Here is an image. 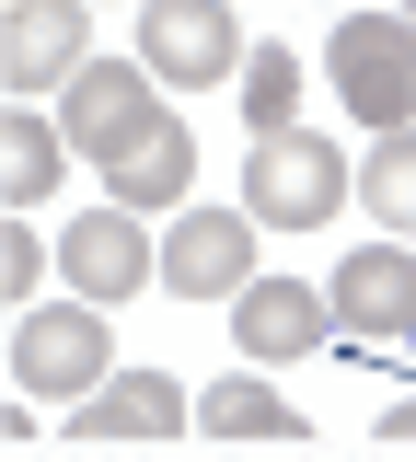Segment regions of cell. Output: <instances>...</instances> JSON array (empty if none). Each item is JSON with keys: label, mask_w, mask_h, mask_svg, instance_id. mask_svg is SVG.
I'll return each mask as SVG.
<instances>
[{"label": "cell", "mask_w": 416, "mask_h": 462, "mask_svg": "<svg viewBox=\"0 0 416 462\" xmlns=\"http://www.w3.org/2000/svg\"><path fill=\"white\" fill-rule=\"evenodd\" d=\"M197 428H208V439H300V404L278 393V382H254V358H243L232 382H208Z\"/></svg>", "instance_id": "14"}, {"label": "cell", "mask_w": 416, "mask_h": 462, "mask_svg": "<svg viewBox=\"0 0 416 462\" xmlns=\"http://www.w3.org/2000/svg\"><path fill=\"white\" fill-rule=\"evenodd\" d=\"M290 116H300V47L266 35V47L243 58V127H254V139H278Z\"/></svg>", "instance_id": "16"}, {"label": "cell", "mask_w": 416, "mask_h": 462, "mask_svg": "<svg viewBox=\"0 0 416 462\" xmlns=\"http://www.w3.org/2000/svg\"><path fill=\"white\" fill-rule=\"evenodd\" d=\"M324 300H336V336H347V346L416 336V254H405V243H370V254H347V266L324 278Z\"/></svg>", "instance_id": "9"}, {"label": "cell", "mask_w": 416, "mask_h": 462, "mask_svg": "<svg viewBox=\"0 0 416 462\" xmlns=\"http://www.w3.org/2000/svg\"><path fill=\"white\" fill-rule=\"evenodd\" d=\"M93 58V0H12L0 23V81L35 105V93H69V69Z\"/></svg>", "instance_id": "6"}, {"label": "cell", "mask_w": 416, "mask_h": 462, "mask_svg": "<svg viewBox=\"0 0 416 462\" xmlns=\"http://www.w3.org/2000/svg\"><path fill=\"white\" fill-rule=\"evenodd\" d=\"M324 336H336V300H324L312 278H254L232 300V346L254 358V370H300Z\"/></svg>", "instance_id": "8"}, {"label": "cell", "mask_w": 416, "mask_h": 462, "mask_svg": "<svg viewBox=\"0 0 416 462\" xmlns=\"http://www.w3.org/2000/svg\"><path fill=\"white\" fill-rule=\"evenodd\" d=\"M59 266L81 300H127V289H151L162 278V254H151V231H139V208H81L59 243Z\"/></svg>", "instance_id": "10"}, {"label": "cell", "mask_w": 416, "mask_h": 462, "mask_svg": "<svg viewBox=\"0 0 416 462\" xmlns=\"http://www.w3.org/2000/svg\"><path fill=\"white\" fill-rule=\"evenodd\" d=\"M174 428H185V393L162 370H116L105 393L69 404V439H174Z\"/></svg>", "instance_id": "12"}, {"label": "cell", "mask_w": 416, "mask_h": 462, "mask_svg": "<svg viewBox=\"0 0 416 462\" xmlns=\"http://www.w3.org/2000/svg\"><path fill=\"white\" fill-rule=\"evenodd\" d=\"M370 12H416V0H370Z\"/></svg>", "instance_id": "19"}, {"label": "cell", "mask_w": 416, "mask_h": 462, "mask_svg": "<svg viewBox=\"0 0 416 462\" xmlns=\"http://www.w3.org/2000/svg\"><path fill=\"white\" fill-rule=\"evenodd\" d=\"M358 208L382 231H416V127H382L370 162H358Z\"/></svg>", "instance_id": "15"}, {"label": "cell", "mask_w": 416, "mask_h": 462, "mask_svg": "<svg viewBox=\"0 0 416 462\" xmlns=\"http://www.w3.org/2000/svg\"><path fill=\"white\" fill-rule=\"evenodd\" d=\"M382 439H416V393H405V404H382Z\"/></svg>", "instance_id": "18"}, {"label": "cell", "mask_w": 416, "mask_h": 462, "mask_svg": "<svg viewBox=\"0 0 416 462\" xmlns=\"http://www.w3.org/2000/svg\"><path fill=\"white\" fill-rule=\"evenodd\" d=\"M254 208H185L174 231H162V289H185V300H243V289L266 278L254 266Z\"/></svg>", "instance_id": "5"}, {"label": "cell", "mask_w": 416, "mask_h": 462, "mask_svg": "<svg viewBox=\"0 0 416 462\" xmlns=\"http://www.w3.org/2000/svg\"><path fill=\"white\" fill-rule=\"evenodd\" d=\"M12 382L35 404H81L116 382V336H105V300H59V312H23L12 324Z\"/></svg>", "instance_id": "3"}, {"label": "cell", "mask_w": 416, "mask_h": 462, "mask_svg": "<svg viewBox=\"0 0 416 462\" xmlns=\"http://www.w3.org/2000/svg\"><path fill=\"white\" fill-rule=\"evenodd\" d=\"M47 266H59V254H47V231H35V220H12V231H0V289H35Z\"/></svg>", "instance_id": "17"}, {"label": "cell", "mask_w": 416, "mask_h": 462, "mask_svg": "<svg viewBox=\"0 0 416 462\" xmlns=\"http://www.w3.org/2000/svg\"><path fill=\"white\" fill-rule=\"evenodd\" d=\"M151 81H162L151 58H81V69H69V93H59L69 151H93V162H105L127 127H151V116H162V93H151Z\"/></svg>", "instance_id": "7"}, {"label": "cell", "mask_w": 416, "mask_h": 462, "mask_svg": "<svg viewBox=\"0 0 416 462\" xmlns=\"http://www.w3.org/2000/svg\"><path fill=\"white\" fill-rule=\"evenodd\" d=\"M139 58L162 69V93L243 81V23H232V0H139Z\"/></svg>", "instance_id": "4"}, {"label": "cell", "mask_w": 416, "mask_h": 462, "mask_svg": "<svg viewBox=\"0 0 416 462\" xmlns=\"http://www.w3.org/2000/svg\"><path fill=\"white\" fill-rule=\"evenodd\" d=\"M59 185H69V127L35 116V105H12V127H0V197L12 208H47Z\"/></svg>", "instance_id": "13"}, {"label": "cell", "mask_w": 416, "mask_h": 462, "mask_svg": "<svg viewBox=\"0 0 416 462\" xmlns=\"http://www.w3.org/2000/svg\"><path fill=\"white\" fill-rule=\"evenodd\" d=\"M243 185H254L243 208H254L266 231H312V220H336V208L358 197L347 151H336V139H312V127H278V139H254V151H243Z\"/></svg>", "instance_id": "2"}, {"label": "cell", "mask_w": 416, "mask_h": 462, "mask_svg": "<svg viewBox=\"0 0 416 462\" xmlns=\"http://www.w3.org/2000/svg\"><path fill=\"white\" fill-rule=\"evenodd\" d=\"M324 69H336V93H347L358 127H416V23L405 12H336V35H324Z\"/></svg>", "instance_id": "1"}, {"label": "cell", "mask_w": 416, "mask_h": 462, "mask_svg": "<svg viewBox=\"0 0 416 462\" xmlns=\"http://www.w3.org/2000/svg\"><path fill=\"white\" fill-rule=\"evenodd\" d=\"M105 185H116V208H174L185 185H197V139H185V116H151V127H127L116 151H105Z\"/></svg>", "instance_id": "11"}, {"label": "cell", "mask_w": 416, "mask_h": 462, "mask_svg": "<svg viewBox=\"0 0 416 462\" xmlns=\"http://www.w3.org/2000/svg\"><path fill=\"white\" fill-rule=\"evenodd\" d=\"M405 23H416V12H405Z\"/></svg>", "instance_id": "20"}]
</instances>
